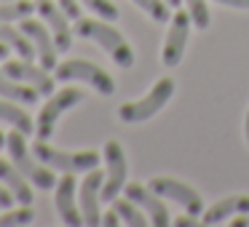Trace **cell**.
<instances>
[{"instance_id":"cell-1","label":"cell","mask_w":249,"mask_h":227,"mask_svg":"<svg viewBox=\"0 0 249 227\" xmlns=\"http://www.w3.org/2000/svg\"><path fill=\"white\" fill-rule=\"evenodd\" d=\"M75 35L89 38V40H97L118 67H124V70L134 67V51H131V46L126 43V38L115 27L105 24V19H99V22L97 19H78Z\"/></svg>"},{"instance_id":"cell-2","label":"cell","mask_w":249,"mask_h":227,"mask_svg":"<svg viewBox=\"0 0 249 227\" xmlns=\"http://www.w3.org/2000/svg\"><path fill=\"white\" fill-rule=\"evenodd\" d=\"M54 78L62 83H70V81H78V83H86L91 86L99 97H113L115 94V81L107 70H102L99 65L89 59H67V62H59L54 67Z\"/></svg>"},{"instance_id":"cell-3","label":"cell","mask_w":249,"mask_h":227,"mask_svg":"<svg viewBox=\"0 0 249 227\" xmlns=\"http://www.w3.org/2000/svg\"><path fill=\"white\" fill-rule=\"evenodd\" d=\"M174 97V81L172 78H161V81L153 83V88L145 94L142 99L134 102H126L118 107V118L124 123H145L153 115H158L163 107L169 104V99Z\"/></svg>"},{"instance_id":"cell-4","label":"cell","mask_w":249,"mask_h":227,"mask_svg":"<svg viewBox=\"0 0 249 227\" xmlns=\"http://www.w3.org/2000/svg\"><path fill=\"white\" fill-rule=\"evenodd\" d=\"M24 136H27V134H22L19 129H14L11 134L6 136V147H8V155H11V163L38 190H54L56 187V177H54V171H51V166H38V163L33 161Z\"/></svg>"},{"instance_id":"cell-5","label":"cell","mask_w":249,"mask_h":227,"mask_svg":"<svg viewBox=\"0 0 249 227\" xmlns=\"http://www.w3.org/2000/svg\"><path fill=\"white\" fill-rule=\"evenodd\" d=\"M35 155L46 163V166L56 168V171H65V174H75V171H91V168L99 166V152L97 150H54L49 147L43 139H35Z\"/></svg>"},{"instance_id":"cell-6","label":"cell","mask_w":249,"mask_h":227,"mask_svg":"<svg viewBox=\"0 0 249 227\" xmlns=\"http://www.w3.org/2000/svg\"><path fill=\"white\" fill-rule=\"evenodd\" d=\"M83 102V91L81 88H62V91L51 94V99L46 102V107L40 110L38 120H35V139H49L51 134L56 131V123H59V118L65 113H70L72 107H78V104Z\"/></svg>"},{"instance_id":"cell-7","label":"cell","mask_w":249,"mask_h":227,"mask_svg":"<svg viewBox=\"0 0 249 227\" xmlns=\"http://www.w3.org/2000/svg\"><path fill=\"white\" fill-rule=\"evenodd\" d=\"M102 158H105V166H107V174H105V182H102V200L105 203H113L118 198V193L126 187L129 163H126V152L121 147V142H115V139L105 142Z\"/></svg>"},{"instance_id":"cell-8","label":"cell","mask_w":249,"mask_h":227,"mask_svg":"<svg viewBox=\"0 0 249 227\" xmlns=\"http://www.w3.org/2000/svg\"><path fill=\"white\" fill-rule=\"evenodd\" d=\"M147 187H150L153 193H158L161 198H169L177 206H182L185 214H193V216L204 214V198H201V193L196 187H190V184L179 182V179L153 177L150 182H147Z\"/></svg>"},{"instance_id":"cell-9","label":"cell","mask_w":249,"mask_h":227,"mask_svg":"<svg viewBox=\"0 0 249 227\" xmlns=\"http://www.w3.org/2000/svg\"><path fill=\"white\" fill-rule=\"evenodd\" d=\"M190 19L188 11H177L172 19H169V32L166 40H163V49H161V65L163 67H177L185 56V43H188V35H190Z\"/></svg>"},{"instance_id":"cell-10","label":"cell","mask_w":249,"mask_h":227,"mask_svg":"<svg viewBox=\"0 0 249 227\" xmlns=\"http://www.w3.org/2000/svg\"><path fill=\"white\" fill-rule=\"evenodd\" d=\"M35 8H38L40 19L46 22V27L51 30V35H54V43H56V49H59V54L70 51L72 49V38H75V30L70 27V22H67L70 16L59 8V3H54V0H38Z\"/></svg>"},{"instance_id":"cell-11","label":"cell","mask_w":249,"mask_h":227,"mask_svg":"<svg viewBox=\"0 0 249 227\" xmlns=\"http://www.w3.org/2000/svg\"><path fill=\"white\" fill-rule=\"evenodd\" d=\"M102 182H105V174H99L97 168L86 171V179L81 182L78 203H81L83 225H89V227L102 225V211H99V200H102Z\"/></svg>"},{"instance_id":"cell-12","label":"cell","mask_w":249,"mask_h":227,"mask_svg":"<svg viewBox=\"0 0 249 227\" xmlns=\"http://www.w3.org/2000/svg\"><path fill=\"white\" fill-rule=\"evenodd\" d=\"M19 30H22V32L27 35L30 40H33L40 67H46V70H54V67L59 65V62H56V54H59V49H56V43H54V35H51V30L46 27V24H40V22H35V19H30V16L22 19V27H19Z\"/></svg>"},{"instance_id":"cell-13","label":"cell","mask_w":249,"mask_h":227,"mask_svg":"<svg viewBox=\"0 0 249 227\" xmlns=\"http://www.w3.org/2000/svg\"><path fill=\"white\" fill-rule=\"evenodd\" d=\"M124 193H126V198L134 200V203L150 216V225H156V227H169L172 225L169 211H166V206H163V198L158 193H153L150 187H142L140 182H131V184L124 187Z\"/></svg>"},{"instance_id":"cell-14","label":"cell","mask_w":249,"mask_h":227,"mask_svg":"<svg viewBox=\"0 0 249 227\" xmlns=\"http://www.w3.org/2000/svg\"><path fill=\"white\" fill-rule=\"evenodd\" d=\"M3 70H6L8 78L22 81V83H30V86H35L40 94H54L56 78H51L46 67H35L33 59H11V62H6Z\"/></svg>"},{"instance_id":"cell-15","label":"cell","mask_w":249,"mask_h":227,"mask_svg":"<svg viewBox=\"0 0 249 227\" xmlns=\"http://www.w3.org/2000/svg\"><path fill=\"white\" fill-rule=\"evenodd\" d=\"M75 190H78V184H75V179H72V174H67L65 179H59L56 187H54V209L67 227H81L83 225V214L78 211Z\"/></svg>"},{"instance_id":"cell-16","label":"cell","mask_w":249,"mask_h":227,"mask_svg":"<svg viewBox=\"0 0 249 227\" xmlns=\"http://www.w3.org/2000/svg\"><path fill=\"white\" fill-rule=\"evenodd\" d=\"M236 214H249V195H228V198L212 203L209 209L201 214V225H222Z\"/></svg>"},{"instance_id":"cell-17","label":"cell","mask_w":249,"mask_h":227,"mask_svg":"<svg viewBox=\"0 0 249 227\" xmlns=\"http://www.w3.org/2000/svg\"><path fill=\"white\" fill-rule=\"evenodd\" d=\"M0 182L6 184L8 190L14 193V198L19 200V203H24V206H30L33 203V198H35V193H33V187H30V179L24 177L22 171H19L17 166H14L11 161H3L0 158Z\"/></svg>"},{"instance_id":"cell-18","label":"cell","mask_w":249,"mask_h":227,"mask_svg":"<svg viewBox=\"0 0 249 227\" xmlns=\"http://www.w3.org/2000/svg\"><path fill=\"white\" fill-rule=\"evenodd\" d=\"M0 97L3 99H11L17 104H35L40 97V91L30 83L22 81H14V78H3L0 75Z\"/></svg>"},{"instance_id":"cell-19","label":"cell","mask_w":249,"mask_h":227,"mask_svg":"<svg viewBox=\"0 0 249 227\" xmlns=\"http://www.w3.org/2000/svg\"><path fill=\"white\" fill-rule=\"evenodd\" d=\"M0 43H6L8 49H14L22 59H35V46L22 30H14L8 22H0Z\"/></svg>"},{"instance_id":"cell-20","label":"cell","mask_w":249,"mask_h":227,"mask_svg":"<svg viewBox=\"0 0 249 227\" xmlns=\"http://www.w3.org/2000/svg\"><path fill=\"white\" fill-rule=\"evenodd\" d=\"M0 120L8 123L11 129H19L22 134H35V123L22 107H17V102L0 97Z\"/></svg>"},{"instance_id":"cell-21","label":"cell","mask_w":249,"mask_h":227,"mask_svg":"<svg viewBox=\"0 0 249 227\" xmlns=\"http://www.w3.org/2000/svg\"><path fill=\"white\" fill-rule=\"evenodd\" d=\"M35 11L33 0H0V22H22Z\"/></svg>"},{"instance_id":"cell-22","label":"cell","mask_w":249,"mask_h":227,"mask_svg":"<svg viewBox=\"0 0 249 227\" xmlns=\"http://www.w3.org/2000/svg\"><path fill=\"white\" fill-rule=\"evenodd\" d=\"M113 203H115L113 209L118 211V214H121V219H124L129 227H145L147 222H150V216H145V214H142V209L134 203V200H129V198H126V200H118V198H115Z\"/></svg>"},{"instance_id":"cell-23","label":"cell","mask_w":249,"mask_h":227,"mask_svg":"<svg viewBox=\"0 0 249 227\" xmlns=\"http://www.w3.org/2000/svg\"><path fill=\"white\" fill-rule=\"evenodd\" d=\"M134 6L142 8V11H145L153 22H158V24H166L169 19H172V16H169V3H166V0H134Z\"/></svg>"},{"instance_id":"cell-24","label":"cell","mask_w":249,"mask_h":227,"mask_svg":"<svg viewBox=\"0 0 249 227\" xmlns=\"http://www.w3.org/2000/svg\"><path fill=\"white\" fill-rule=\"evenodd\" d=\"M35 222V211L22 203V209H14L8 214H0V227H24Z\"/></svg>"},{"instance_id":"cell-25","label":"cell","mask_w":249,"mask_h":227,"mask_svg":"<svg viewBox=\"0 0 249 227\" xmlns=\"http://www.w3.org/2000/svg\"><path fill=\"white\" fill-rule=\"evenodd\" d=\"M185 8H188L190 19H193V24L198 30L209 27L212 16H209V6H206V0H185Z\"/></svg>"},{"instance_id":"cell-26","label":"cell","mask_w":249,"mask_h":227,"mask_svg":"<svg viewBox=\"0 0 249 227\" xmlns=\"http://www.w3.org/2000/svg\"><path fill=\"white\" fill-rule=\"evenodd\" d=\"M83 6L91 8V11L97 14L99 19H105V22H115V19L121 16V11L110 3V0H83Z\"/></svg>"},{"instance_id":"cell-27","label":"cell","mask_w":249,"mask_h":227,"mask_svg":"<svg viewBox=\"0 0 249 227\" xmlns=\"http://www.w3.org/2000/svg\"><path fill=\"white\" fill-rule=\"evenodd\" d=\"M56 3L70 19H81V3L78 0H56Z\"/></svg>"},{"instance_id":"cell-28","label":"cell","mask_w":249,"mask_h":227,"mask_svg":"<svg viewBox=\"0 0 249 227\" xmlns=\"http://www.w3.org/2000/svg\"><path fill=\"white\" fill-rule=\"evenodd\" d=\"M14 200H17V198H14L11 190H8L6 184H0V209H11Z\"/></svg>"},{"instance_id":"cell-29","label":"cell","mask_w":249,"mask_h":227,"mask_svg":"<svg viewBox=\"0 0 249 227\" xmlns=\"http://www.w3.org/2000/svg\"><path fill=\"white\" fill-rule=\"evenodd\" d=\"M121 222H124V219H121V214L115 209L113 211H105V214H102V225L105 227H118Z\"/></svg>"},{"instance_id":"cell-30","label":"cell","mask_w":249,"mask_h":227,"mask_svg":"<svg viewBox=\"0 0 249 227\" xmlns=\"http://www.w3.org/2000/svg\"><path fill=\"white\" fill-rule=\"evenodd\" d=\"M220 6H228V8H241V11H249V0H214Z\"/></svg>"},{"instance_id":"cell-31","label":"cell","mask_w":249,"mask_h":227,"mask_svg":"<svg viewBox=\"0 0 249 227\" xmlns=\"http://www.w3.org/2000/svg\"><path fill=\"white\" fill-rule=\"evenodd\" d=\"M174 225H177V227H196V225H201V219H196L193 214H185V216H179Z\"/></svg>"},{"instance_id":"cell-32","label":"cell","mask_w":249,"mask_h":227,"mask_svg":"<svg viewBox=\"0 0 249 227\" xmlns=\"http://www.w3.org/2000/svg\"><path fill=\"white\" fill-rule=\"evenodd\" d=\"M231 227H247L249 225V214H238V216H231V222H228Z\"/></svg>"},{"instance_id":"cell-33","label":"cell","mask_w":249,"mask_h":227,"mask_svg":"<svg viewBox=\"0 0 249 227\" xmlns=\"http://www.w3.org/2000/svg\"><path fill=\"white\" fill-rule=\"evenodd\" d=\"M244 139H247V145H249V110H247V115H244Z\"/></svg>"},{"instance_id":"cell-34","label":"cell","mask_w":249,"mask_h":227,"mask_svg":"<svg viewBox=\"0 0 249 227\" xmlns=\"http://www.w3.org/2000/svg\"><path fill=\"white\" fill-rule=\"evenodd\" d=\"M6 56H8V46L0 43V59H6Z\"/></svg>"},{"instance_id":"cell-35","label":"cell","mask_w":249,"mask_h":227,"mask_svg":"<svg viewBox=\"0 0 249 227\" xmlns=\"http://www.w3.org/2000/svg\"><path fill=\"white\" fill-rule=\"evenodd\" d=\"M3 147H6V136L0 134V150H3Z\"/></svg>"},{"instance_id":"cell-36","label":"cell","mask_w":249,"mask_h":227,"mask_svg":"<svg viewBox=\"0 0 249 227\" xmlns=\"http://www.w3.org/2000/svg\"><path fill=\"white\" fill-rule=\"evenodd\" d=\"M169 6H179V0H166Z\"/></svg>"}]
</instances>
